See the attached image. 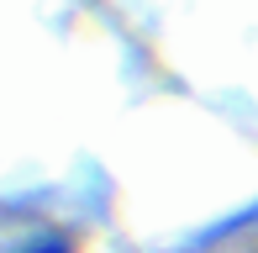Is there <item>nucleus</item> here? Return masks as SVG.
<instances>
[{
	"instance_id": "f257e3e1",
	"label": "nucleus",
	"mask_w": 258,
	"mask_h": 253,
	"mask_svg": "<svg viewBox=\"0 0 258 253\" xmlns=\"http://www.w3.org/2000/svg\"><path fill=\"white\" fill-rule=\"evenodd\" d=\"M21 253H69L58 237H48V243H32V248H21Z\"/></svg>"
}]
</instances>
